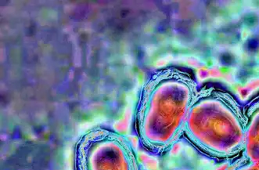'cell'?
<instances>
[{
    "instance_id": "cell-2",
    "label": "cell",
    "mask_w": 259,
    "mask_h": 170,
    "mask_svg": "<svg viewBox=\"0 0 259 170\" xmlns=\"http://www.w3.org/2000/svg\"><path fill=\"white\" fill-rule=\"evenodd\" d=\"M245 125L244 109L231 94L206 87L196 96L183 135L208 156L233 158L243 151Z\"/></svg>"
},
{
    "instance_id": "cell-3",
    "label": "cell",
    "mask_w": 259,
    "mask_h": 170,
    "mask_svg": "<svg viewBox=\"0 0 259 170\" xmlns=\"http://www.w3.org/2000/svg\"><path fill=\"white\" fill-rule=\"evenodd\" d=\"M75 170H140L128 140L106 129H94L75 148Z\"/></svg>"
},
{
    "instance_id": "cell-5",
    "label": "cell",
    "mask_w": 259,
    "mask_h": 170,
    "mask_svg": "<svg viewBox=\"0 0 259 170\" xmlns=\"http://www.w3.org/2000/svg\"><path fill=\"white\" fill-rule=\"evenodd\" d=\"M225 170H259V164L251 162L241 156Z\"/></svg>"
},
{
    "instance_id": "cell-1",
    "label": "cell",
    "mask_w": 259,
    "mask_h": 170,
    "mask_svg": "<svg viewBox=\"0 0 259 170\" xmlns=\"http://www.w3.org/2000/svg\"><path fill=\"white\" fill-rule=\"evenodd\" d=\"M198 91L194 78L177 69L164 70L146 84L136 111L137 135L146 149L163 154L180 139Z\"/></svg>"
},
{
    "instance_id": "cell-4",
    "label": "cell",
    "mask_w": 259,
    "mask_h": 170,
    "mask_svg": "<svg viewBox=\"0 0 259 170\" xmlns=\"http://www.w3.org/2000/svg\"><path fill=\"white\" fill-rule=\"evenodd\" d=\"M246 125L241 156L259 164V96L244 109Z\"/></svg>"
}]
</instances>
